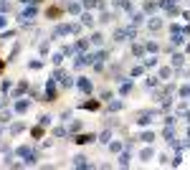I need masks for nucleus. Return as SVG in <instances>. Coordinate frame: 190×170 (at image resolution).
<instances>
[{"label":"nucleus","mask_w":190,"mask_h":170,"mask_svg":"<svg viewBox=\"0 0 190 170\" xmlns=\"http://www.w3.org/2000/svg\"><path fill=\"white\" fill-rule=\"evenodd\" d=\"M76 84H79V89L84 91V94H89V91H91V81H89V79H79Z\"/></svg>","instance_id":"f257e3e1"},{"label":"nucleus","mask_w":190,"mask_h":170,"mask_svg":"<svg viewBox=\"0 0 190 170\" xmlns=\"http://www.w3.org/2000/svg\"><path fill=\"white\" fill-rule=\"evenodd\" d=\"M94 134H79V137H76V142H79V145H86V142H94Z\"/></svg>","instance_id":"f03ea898"},{"label":"nucleus","mask_w":190,"mask_h":170,"mask_svg":"<svg viewBox=\"0 0 190 170\" xmlns=\"http://www.w3.org/2000/svg\"><path fill=\"white\" fill-rule=\"evenodd\" d=\"M33 15H36V8L31 5V8H25V10H23V15H20V18H23V23H25V20H31Z\"/></svg>","instance_id":"7ed1b4c3"},{"label":"nucleus","mask_w":190,"mask_h":170,"mask_svg":"<svg viewBox=\"0 0 190 170\" xmlns=\"http://www.w3.org/2000/svg\"><path fill=\"white\" fill-rule=\"evenodd\" d=\"M74 165H76V168H86L89 162H86V158H84V155H76V158H74Z\"/></svg>","instance_id":"20e7f679"},{"label":"nucleus","mask_w":190,"mask_h":170,"mask_svg":"<svg viewBox=\"0 0 190 170\" xmlns=\"http://www.w3.org/2000/svg\"><path fill=\"white\" fill-rule=\"evenodd\" d=\"M132 91V81H122V87H119V94H129Z\"/></svg>","instance_id":"39448f33"},{"label":"nucleus","mask_w":190,"mask_h":170,"mask_svg":"<svg viewBox=\"0 0 190 170\" xmlns=\"http://www.w3.org/2000/svg\"><path fill=\"white\" fill-rule=\"evenodd\" d=\"M10 119H13V112H10V109H8V112H3V114H0V122H3V124H8Z\"/></svg>","instance_id":"423d86ee"},{"label":"nucleus","mask_w":190,"mask_h":170,"mask_svg":"<svg viewBox=\"0 0 190 170\" xmlns=\"http://www.w3.org/2000/svg\"><path fill=\"white\" fill-rule=\"evenodd\" d=\"M28 107H31V104H28L25 99H20V102L15 104V109H18V112H28Z\"/></svg>","instance_id":"0eeeda50"},{"label":"nucleus","mask_w":190,"mask_h":170,"mask_svg":"<svg viewBox=\"0 0 190 170\" xmlns=\"http://www.w3.org/2000/svg\"><path fill=\"white\" fill-rule=\"evenodd\" d=\"M172 63H175V66H182V63H185L182 53H172Z\"/></svg>","instance_id":"6e6552de"},{"label":"nucleus","mask_w":190,"mask_h":170,"mask_svg":"<svg viewBox=\"0 0 190 170\" xmlns=\"http://www.w3.org/2000/svg\"><path fill=\"white\" fill-rule=\"evenodd\" d=\"M114 38H117V41H124V38H129V36H127V28H122V31H117V33H114Z\"/></svg>","instance_id":"1a4fd4ad"},{"label":"nucleus","mask_w":190,"mask_h":170,"mask_svg":"<svg viewBox=\"0 0 190 170\" xmlns=\"http://www.w3.org/2000/svg\"><path fill=\"white\" fill-rule=\"evenodd\" d=\"M160 25H162V20H157V18H152V20H150V31H157Z\"/></svg>","instance_id":"9d476101"},{"label":"nucleus","mask_w":190,"mask_h":170,"mask_svg":"<svg viewBox=\"0 0 190 170\" xmlns=\"http://www.w3.org/2000/svg\"><path fill=\"white\" fill-rule=\"evenodd\" d=\"M81 23H84V25H91V23H94V18H91L89 13H84V15H81Z\"/></svg>","instance_id":"9b49d317"},{"label":"nucleus","mask_w":190,"mask_h":170,"mask_svg":"<svg viewBox=\"0 0 190 170\" xmlns=\"http://www.w3.org/2000/svg\"><path fill=\"white\" fill-rule=\"evenodd\" d=\"M91 41H94L96 46H102V43H104V36H102V33H94V36H91Z\"/></svg>","instance_id":"f8f14e48"},{"label":"nucleus","mask_w":190,"mask_h":170,"mask_svg":"<svg viewBox=\"0 0 190 170\" xmlns=\"http://www.w3.org/2000/svg\"><path fill=\"white\" fill-rule=\"evenodd\" d=\"M53 91H56V89H53V81H48V84H46V94H48V99H53Z\"/></svg>","instance_id":"ddd939ff"},{"label":"nucleus","mask_w":190,"mask_h":170,"mask_svg":"<svg viewBox=\"0 0 190 170\" xmlns=\"http://www.w3.org/2000/svg\"><path fill=\"white\" fill-rule=\"evenodd\" d=\"M109 140H112V132H102V137H99V142H104V145H109Z\"/></svg>","instance_id":"4468645a"},{"label":"nucleus","mask_w":190,"mask_h":170,"mask_svg":"<svg viewBox=\"0 0 190 170\" xmlns=\"http://www.w3.org/2000/svg\"><path fill=\"white\" fill-rule=\"evenodd\" d=\"M112 18H114V13H102V18H99V20H102V23H109Z\"/></svg>","instance_id":"2eb2a0df"},{"label":"nucleus","mask_w":190,"mask_h":170,"mask_svg":"<svg viewBox=\"0 0 190 170\" xmlns=\"http://www.w3.org/2000/svg\"><path fill=\"white\" fill-rule=\"evenodd\" d=\"M119 165H129V152H124L122 158H119Z\"/></svg>","instance_id":"dca6fc26"},{"label":"nucleus","mask_w":190,"mask_h":170,"mask_svg":"<svg viewBox=\"0 0 190 170\" xmlns=\"http://www.w3.org/2000/svg\"><path fill=\"white\" fill-rule=\"evenodd\" d=\"M109 109H112V112H117V109H122V102H119V99H117V102H112V104H109Z\"/></svg>","instance_id":"f3484780"},{"label":"nucleus","mask_w":190,"mask_h":170,"mask_svg":"<svg viewBox=\"0 0 190 170\" xmlns=\"http://www.w3.org/2000/svg\"><path fill=\"white\" fill-rule=\"evenodd\" d=\"M172 71H170V69H160V79H167V76H170Z\"/></svg>","instance_id":"a211bd4d"},{"label":"nucleus","mask_w":190,"mask_h":170,"mask_svg":"<svg viewBox=\"0 0 190 170\" xmlns=\"http://www.w3.org/2000/svg\"><path fill=\"white\" fill-rule=\"evenodd\" d=\"M142 140H145V142H152L155 134H152V132H145V134H142Z\"/></svg>","instance_id":"6ab92c4d"},{"label":"nucleus","mask_w":190,"mask_h":170,"mask_svg":"<svg viewBox=\"0 0 190 170\" xmlns=\"http://www.w3.org/2000/svg\"><path fill=\"white\" fill-rule=\"evenodd\" d=\"M182 43V36H180V33H175V38H172V46H180Z\"/></svg>","instance_id":"aec40b11"},{"label":"nucleus","mask_w":190,"mask_h":170,"mask_svg":"<svg viewBox=\"0 0 190 170\" xmlns=\"http://www.w3.org/2000/svg\"><path fill=\"white\" fill-rule=\"evenodd\" d=\"M86 46H89V43H86V38H81L79 43H76V48H79V51H84V48H86Z\"/></svg>","instance_id":"412c9836"},{"label":"nucleus","mask_w":190,"mask_h":170,"mask_svg":"<svg viewBox=\"0 0 190 170\" xmlns=\"http://www.w3.org/2000/svg\"><path fill=\"white\" fill-rule=\"evenodd\" d=\"M139 158H142V160H150V158H152V150H142V155H139Z\"/></svg>","instance_id":"4be33fe9"},{"label":"nucleus","mask_w":190,"mask_h":170,"mask_svg":"<svg viewBox=\"0 0 190 170\" xmlns=\"http://www.w3.org/2000/svg\"><path fill=\"white\" fill-rule=\"evenodd\" d=\"M132 23H135V25L142 23V15H139V13H135V15H132Z\"/></svg>","instance_id":"5701e85b"},{"label":"nucleus","mask_w":190,"mask_h":170,"mask_svg":"<svg viewBox=\"0 0 190 170\" xmlns=\"http://www.w3.org/2000/svg\"><path fill=\"white\" fill-rule=\"evenodd\" d=\"M145 84H147V87H157V79H155V76H150V79H147Z\"/></svg>","instance_id":"b1692460"},{"label":"nucleus","mask_w":190,"mask_h":170,"mask_svg":"<svg viewBox=\"0 0 190 170\" xmlns=\"http://www.w3.org/2000/svg\"><path fill=\"white\" fill-rule=\"evenodd\" d=\"M155 5H157V3H150V0H147V3H145V10H147V13L155 10Z\"/></svg>","instance_id":"393cba45"},{"label":"nucleus","mask_w":190,"mask_h":170,"mask_svg":"<svg viewBox=\"0 0 190 170\" xmlns=\"http://www.w3.org/2000/svg\"><path fill=\"white\" fill-rule=\"evenodd\" d=\"M142 51H145L142 46H135V48H132V53H135V56H142Z\"/></svg>","instance_id":"a878e982"},{"label":"nucleus","mask_w":190,"mask_h":170,"mask_svg":"<svg viewBox=\"0 0 190 170\" xmlns=\"http://www.w3.org/2000/svg\"><path fill=\"white\" fill-rule=\"evenodd\" d=\"M102 59H107V51H99V53L94 56V61H102Z\"/></svg>","instance_id":"bb28decb"},{"label":"nucleus","mask_w":190,"mask_h":170,"mask_svg":"<svg viewBox=\"0 0 190 170\" xmlns=\"http://www.w3.org/2000/svg\"><path fill=\"white\" fill-rule=\"evenodd\" d=\"M109 147H112L114 152H119V150H122V145H119V142H109Z\"/></svg>","instance_id":"cd10ccee"},{"label":"nucleus","mask_w":190,"mask_h":170,"mask_svg":"<svg viewBox=\"0 0 190 170\" xmlns=\"http://www.w3.org/2000/svg\"><path fill=\"white\" fill-rule=\"evenodd\" d=\"M5 23H8V20H5V18H3V15H0V28H3V25H5Z\"/></svg>","instance_id":"c85d7f7f"},{"label":"nucleus","mask_w":190,"mask_h":170,"mask_svg":"<svg viewBox=\"0 0 190 170\" xmlns=\"http://www.w3.org/2000/svg\"><path fill=\"white\" fill-rule=\"evenodd\" d=\"M3 107H5V99H3V97H0V109H3Z\"/></svg>","instance_id":"c756f323"},{"label":"nucleus","mask_w":190,"mask_h":170,"mask_svg":"<svg viewBox=\"0 0 190 170\" xmlns=\"http://www.w3.org/2000/svg\"><path fill=\"white\" fill-rule=\"evenodd\" d=\"M188 140H190V130H188Z\"/></svg>","instance_id":"7c9ffc66"},{"label":"nucleus","mask_w":190,"mask_h":170,"mask_svg":"<svg viewBox=\"0 0 190 170\" xmlns=\"http://www.w3.org/2000/svg\"><path fill=\"white\" fill-rule=\"evenodd\" d=\"M172 3H178V0H172Z\"/></svg>","instance_id":"2f4dec72"}]
</instances>
